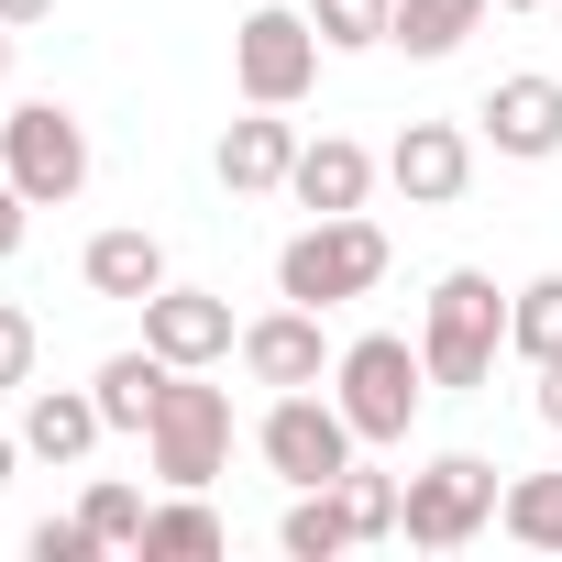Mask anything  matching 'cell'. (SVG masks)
I'll return each instance as SVG.
<instances>
[{
	"instance_id": "cell-1",
	"label": "cell",
	"mask_w": 562,
	"mask_h": 562,
	"mask_svg": "<svg viewBox=\"0 0 562 562\" xmlns=\"http://www.w3.org/2000/svg\"><path fill=\"white\" fill-rule=\"evenodd\" d=\"M331 397H342V419H353V441H364V452H397V441L419 430L430 364H419V342H408V331H353V342L331 353Z\"/></svg>"
},
{
	"instance_id": "cell-2",
	"label": "cell",
	"mask_w": 562,
	"mask_h": 562,
	"mask_svg": "<svg viewBox=\"0 0 562 562\" xmlns=\"http://www.w3.org/2000/svg\"><path fill=\"white\" fill-rule=\"evenodd\" d=\"M496 353H507V288H496L485 265H452L441 288H430V310H419V364H430V386L474 397L496 375Z\"/></svg>"
},
{
	"instance_id": "cell-3",
	"label": "cell",
	"mask_w": 562,
	"mask_h": 562,
	"mask_svg": "<svg viewBox=\"0 0 562 562\" xmlns=\"http://www.w3.org/2000/svg\"><path fill=\"white\" fill-rule=\"evenodd\" d=\"M375 288H386V232L364 210H331V221L288 232V254H276V299H299V310H342Z\"/></svg>"
},
{
	"instance_id": "cell-4",
	"label": "cell",
	"mask_w": 562,
	"mask_h": 562,
	"mask_svg": "<svg viewBox=\"0 0 562 562\" xmlns=\"http://www.w3.org/2000/svg\"><path fill=\"white\" fill-rule=\"evenodd\" d=\"M254 452H265L276 485H331V474H353L364 441H353V419H342L331 386H276L265 419H254Z\"/></svg>"
},
{
	"instance_id": "cell-5",
	"label": "cell",
	"mask_w": 562,
	"mask_h": 562,
	"mask_svg": "<svg viewBox=\"0 0 562 562\" xmlns=\"http://www.w3.org/2000/svg\"><path fill=\"white\" fill-rule=\"evenodd\" d=\"M0 177H12L34 210H67L89 188V122L67 100H23V111H0Z\"/></svg>"
},
{
	"instance_id": "cell-6",
	"label": "cell",
	"mask_w": 562,
	"mask_h": 562,
	"mask_svg": "<svg viewBox=\"0 0 562 562\" xmlns=\"http://www.w3.org/2000/svg\"><path fill=\"white\" fill-rule=\"evenodd\" d=\"M321 23L310 12H276V0H265V12H243V34H232V89L243 100H265V111H299L310 89H321Z\"/></svg>"
},
{
	"instance_id": "cell-7",
	"label": "cell",
	"mask_w": 562,
	"mask_h": 562,
	"mask_svg": "<svg viewBox=\"0 0 562 562\" xmlns=\"http://www.w3.org/2000/svg\"><path fill=\"white\" fill-rule=\"evenodd\" d=\"M144 463H155V485H210L221 463H232V386H199L188 364L166 375V408H155V430H144Z\"/></svg>"
},
{
	"instance_id": "cell-8",
	"label": "cell",
	"mask_w": 562,
	"mask_h": 562,
	"mask_svg": "<svg viewBox=\"0 0 562 562\" xmlns=\"http://www.w3.org/2000/svg\"><path fill=\"white\" fill-rule=\"evenodd\" d=\"M496 463L485 452H441V463H419L408 474V507H397V540H419V551H463L474 529H496Z\"/></svg>"
},
{
	"instance_id": "cell-9",
	"label": "cell",
	"mask_w": 562,
	"mask_h": 562,
	"mask_svg": "<svg viewBox=\"0 0 562 562\" xmlns=\"http://www.w3.org/2000/svg\"><path fill=\"white\" fill-rule=\"evenodd\" d=\"M144 342L166 353V364H188V375H210V364H232L243 353V321H232V299H210V288H166L144 299Z\"/></svg>"
},
{
	"instance_id": "cell-10",
	"label": "cell",
	"mask_w": 562,
	"mask_h": 562,
	"mask_svg": "<svg viewBox=\"0 0 562 562\" xmlns=\"http://www.w3.org/2000/svg\"><path fill=\"white\" fill-rule=\"evenodd\" d=\"M331 331H321V310H299V299H276L265 321H243V375L254 386H331Z\"/></svg>"
},
{
	"instance_id": "cell-11",
	"label": "cell",
	"mask_w": 562,
	"mask_h": 562,
	"mask_svg": "<svg viewBox=\"0 0 562 562\" xmlns=\"http://www.w3.org/2000/svg\"><path fill=\"white\" fill-rule=\"evenodd\" d=\"M386 177H397L408 210H452V199L474 188V133H463V122H408V133L386 144Z\"/></svg>"
},
{
	"instance_id": "cell-12",
	"label": "cell",
	"mask_w": 562,
	"mask_h": 562,
	"mask_svg": "<svg viewBox=\"0 0 562 562\" xmlns=\"http://www.w3.org/2000/svg\"><path fill=\"white\" fill-rule=\"evenodd\" d=\"M474 133L496 144V155H518V166H540V155H562V78H496L485 89V111H474Z\"/></svg>"
},
{
	"instance_id": "cell-13",
	"label": "cell",
	"mask_w": 562,
	"mask_h": 562,
	"mask_svg": "<svg viewBox=\"0 0 562 562\" xmlns=\"http://www.w3.org/2000/svg\"><path fill=\"white\" fill-rule=\"evenodd\" d=\"M288 166H299V122H288V111L254 100V111L221 133V188H232V199H276V188H288Z\"/></svg>"
},
{
	"instance_id": "cell-14",
	"label": "cell",
	"mask_w": 562,
	"mask_h": 562,
	"mask_svg": "<svg viewBox=\"0 0 562 562\" xmlns=\"http://www.w3.org/2000/svg\"><path fill=\"white\" fill-rule=\"evenodd\" d=\"M100 441H111V419L89 386H23V452L34 463H89Z\"/></svg>"
},
{
	"instance_id": "cell-15",
	"label": "cell",
	"mask_w": 562,
	"mask_h": 562,
	"mask_svg": "<svg viewBox=\"0 0 562 562\" xmlns=\"http://www.w3.org/2000/svg\"><path fill=\"white\" fill-rule=\"evenodd\" d=\"M78 276H89V299H122V310H144V299L166 288V243H155L144 221H111V232H89Z\"/></svg>"
},
{
	"instance_id": "cell-16",
	"label": "cell",
	"mask_w": 562,
	"mask_h": 562,
	"mask_svg": "<svg viewBox=\"0 0 562 562\" xmlns=\"http://www.w3.org/2000/svg\"><path fill=\"white\" fill-rule=\"evenodd\" d=\"M364 188H375V155H364L353 133H321V144H299V166H288V199H299L310 221L364 210Z\"/></svg>"
},
{
	"instance_id": "cell-17",
	"label": "cell",
	"mask_w": 562,
	"mask_h": 562,
	"mask_svg": "<svg viewBox=\"0 0 562 562\" xmlns=\"http://www.w3.org/2000/svg\"><path fill=\"white\" fill-rule=\"evenodd\" d=\"M166 353L155 342H133V353H100V375H89V397H100V419L111 430H155V408H166Z\"/></svg>"
},
{
	"instance_id": "cell-18",
	"label": "cell",
	"mask_w": 562,
	"mask_h": 562,
	"mask_svg": "<svg viewBox=\"0 0 562 562\" xmlns=\"http://www.w3.org/2000/svg\"><path fill=\"white\" fill-rule=\"evenodd\" d=\"M210 551H232L210 485H166V507H144V562H210Z\"/></svg>"
},
{
	"instance_id": "cell-19",
	"label": "cell",
	"mask_w": 562,
	"mask_h": 562,
	"mask_svg": "<svg viewBox=\"0 0 562 562\" xmlns=\"http://www.w3.org/2000/svg\"><path fill=\"white\" fill-rule=\"evenodd\" d=\"M276 540H288V562H342V551H364L342 485H288V518H276Z\"/></svg>"
},
{
	"instance_id": "cell-20",
	"label": "cell",
	"mask_w": 562,
	"mask_h": 562,
	"mask_svg": "<svg viewBox=\"0 0 562 562\" xmlns=\"http://www.w3.org/2000/svg\"><path fill=\"white\" fill-rule=\"evenodd\" d=\"M496 0H386V45H408L419 67H441L463 34H485Z\"/></svg>"
},
{
	"instance_id": "cell-21",
	"label": "cell",
	"mask_w": 562,
	"mask_h": 562,
	"mask_svg": "<svg viewBox=\"0 0 562 562\" xmlns=\"http://www.w3.org/2000/svg\"><path fill=\"white\" fill-rule=\"evenodd\" d=\"M496 529H507L518 551H562V474H507Z\"/></svg>"
},
{
	"instance_id": "cell-22",
	"label": "cell",
	"mask_w": 562,
	"mask_h": 562,
	"mask_svg": "<svg viewBox=\"0 0 562 562\" xmlns=\"http://www.w3.org/2000/svg\"><path fill=\"white\" fill-rule=\"evenodd\" d=\"M507 353H518V364H551V353H562V276L507 288Z\"/></svg>"
},
{
	"instance_id": "cell-23",
	"label": "cell",
	"mask_w": 562,
	"mask_h": 562,
	"mask_svg": "<svg viewBox=\"0 0 562 562\" xmlns=\"http://www.w3.org/2000/svg\"><path fill=\"white\" fill-rule=\"evenodd\" d=\"M331 485H342V507H353V540H397V507H408V485H397V474L353 463V474H331Z\"/></svg>"
},
{
	"instance_id": "cell-24",
	"label": "cell",
	"mask_w": 562,
	"mask_h": 562,
	"mask_svg": "<svg viewBox=\"0 0 562 562\" xmlns=\"http://www.w3.org/2000/svg\"><path fill=\"white\" fill-rule=\"evenodd\" d=\"M78 518L100 529V551H144V485H122V474H100V485L78 496Z\"/></svg>"
},
{
	"instance_id": "cell-25",
	"label": "cell",
	"mask_w": 562,
	"mask_h": 562,
	"mask_svg": "<svg viewBox=\"0 0 562 562\" xmlns=\"http://www.w3.org/2000/svg\"><path fill=\"white\" fill-rule=\"evenodd\" d=\"M310 23L331 56H364V45H386V0H310Z\"/></svg>"
},
{
	"instance_id": "cell-26",
	"label": "cell",
	"mask_w": 562,
	"mask_h": 562,
	"mask_svg": "<svg viewBox=\"0 0 562 562\" xmlns=\"http://www.w3.org/2000/svg\"><path fill=\"white\" fill-rule=\"evenodd\" d=\"M34 353H45L34 310H12V299H0V397H12V386H34Z\"/></svg>"
},
{
	"instance_id": "cell-27",
	"label": "cell",
	"mask_w": 562,
	"mask_h": 562,
	"mask_svg": "<svg viewBox=\"0 0 562 562\" xmlns=\"http://www.w3.org/2000/svg\"><path fill=\"white\" fill-rule=\"evenodd\" d=\"M23 551H34V562H89V551H100V529H89V518H34V540H23Z\"/></svg>"
},
{
	"instance_id": "cell-28",
	"label": "cell",
	"mask_w": 562,
	"mask_h": 562,
	"mask_svg": "<svg viewBox=\"0 0 562 562\" xmlns=\"http://www.w3.org/2000/svg\"><path fill=\"white\" fill-rule=\"evenodd\" d=\"M23 232H34V199H23L12 177H0V265H12V254H23Z\"/></svg>"
},
{
	"instance_id": "cell-29",
	"label": "cell",
	"mask_w": 562,
	"mask_h": 562,
	"mask_svg": "<svg viewBox=\"0 0 562 562\" xmlns=\"http://www.w3.org/2000/svg\"><path fill=\"white\" fill-rule=\"evenodd\" d=\"M529 375H540V386H529V408H540V430H562V353H551V364H529Z\"/></svg>"
},
{
	"instance_id": "cell-30",
	"label": "cell",
	"mask_w": 562,
	"mask_h": 562,
	"mask_svg": "<svg viewBox=\"0 0 562 562\" xmlns=\"http://www.w3.org/2000/svg\"><path fill=\"white\" fill-rule=\"evenodd\" d=\"M45 12H56V0H0V23H12V34H23V23H45Z\"/></svg>"
},
{
	"instance_id": "cell-31",
	"label": "cell",
	"mask_w": 562,
	"mask_h": 562,
	"mask_svg": "<svg viewBox=\"0 0 562 562\" xmlns=\"http://www.w3.org/2000/svg\"><path fill=\"white\" fill-rule=\"evenodd\" d=\"M12 463H23V430H0V485H12Z\"/></svg>"
},
{
	"instance_id": "cell-32",
	"label": "cell",
	"mask_w": 562,
	"mask_h": 562,
	"mask_svg": "<svg viewBox=\"0 0 562 562\" xmlns=\"http://www.w3.org/2000/svg\"><path fill=\"white\" fill-rule=\"evenodd\" d=\"M0 89H12V23H0Z\"/></svg>"
},
{
	"instance_id": "cell-33",
	"label": "cell",
	"mask_w": 562,
	"mask_h": 562,
	"mask_svg": "<svg viewBox=\"0 0 562 562\" xmlns=\"http://www.w3.org/2000/svg\"><path fill=\"white\" fill-rule=\"evenodd\" d=\"M496 12H540V0H496Z\"/></svg>"
}]
</instances>
